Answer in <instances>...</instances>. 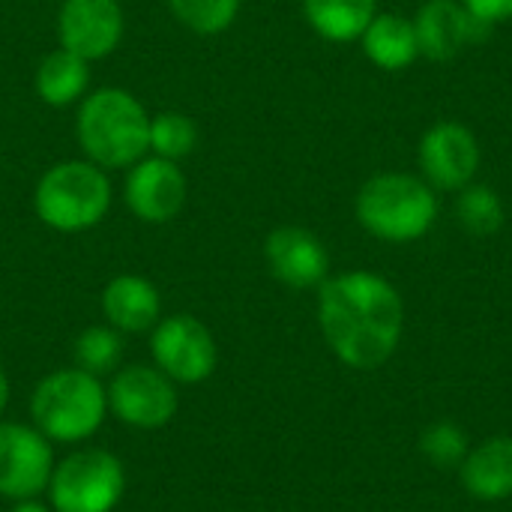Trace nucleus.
I'll return each mask as SVG.
<instances>
[{"label":"nucleus","mask_w":512,"mask_h":512,"mask_svg":"<svg viewBox=\"0 0 512 512\" xmlns=\"http://www.w3.org/2000/svg\"><path fill=\"white\" fill-rule=\"evenodd\" d=\"M420 450L438 468H459L465 462V456H468V441H465V435H462L459 426H453V423H435V426H429L423 432Z\"/></svg>","instance_id":"obj_24"},{"label":"nucleus","mask_w":512,"mask_h":512,"mask_svg":"<svg viewBox=\"0 0 512 512\" xmlns=\"http://www.w3.org/2000/svg\"><path fill=\"white\" fill-rule=\"evenodd\" d=\"M264 258L270 264V273L282 285L297 291L321 288L330 270V255L324 243L300 225H282L270 231L264 243Z\"/></svg>","instance_id":"obj_14"},{"label":"nucleus","mask_w":512,"mask_h":512,"mask_svg":"<svg viewBox=\"0 0 512 512\" xmlns=\"http://www.w3.org/2000/svg\"><path fill=\"white\" fill-rule=\"evenodd\" d=\"M456 216L462 228L471 231L474 237H489V234H498L504 225V204L495 195V189L468 183L465 189H459Z\"/></svg>","instance_id":"obj_23"},{"label":"nucleus","mask_w":512,"mask_h":512,"mask_svg":"<svg viewBox=\"0 0 512 512\" xmlns=\"http://www.w3.org/2000/svg\"><path fill=\"white\" fill-rule=\"evenodd\" d=\"M33 210L39 222L60 234L87 231L111 210V180L90 159H63L39 177Z\"/></svg>","instance_id":"obj_4"},{"label":"nucleus","mask_w":512,"mask_h":512,"mask_svg":"<svg viewBox=\"0 0 512 512\" xmlns=\"http://www.w3.org/2000/svg\"><path fill=\"white\" fill-rule=\"evenodd\" d=\"M6 405H9V381H6V372L0 369V414L6 411Z\"/></svg>","instance_id":"obj_27"},{"label":"nucleus","mask_w":512,"mask_h":512,"mask_svg":"<svg viewBox=\"0 0 512 512\" xmlns=\"http://www.w3.org/2000/svg\"><path fill=\"white\" fill-rule=\"evenodd\" d=\"M318 324L333 354L351 369L384 366L402 339L399 291L378 273L351 270L318 288Z\"/></svg>","instance_id":"obj_1"},{"label":"nucleus","mask_w":512,"mask_h":512,"mask_svg":"<svg viewBox=\"0 0 512 512\" xmlns=\"http://www.w3.org/2000/svg\"><path fill=\"white\" fill-rule=\"evenodd\" d=\"M150 354L156 369L174 384H201L216 372L219 363L213 333L192 315L159 318L150 336Z\"/></svg>","instance_id":"obj_7"},{"label":"nucleus","mask_w":512,"mask_h":512,"mask_svg":"<svg viewBox=\"0 0 512 512\" xmlns=\"http://www.w3.org/2000/svg\"><path fill=\"white\" fill-rule=\"evenodd\" d=\"M54 450L36 426L0 420V498L30 501L48 489Z\"/></svg>","instance_id":"obj_9"},{"label":"nucleus","mask_w":512,"mask_h":512,"mask_svg":"<svg viewBox=\"0 0 512 512\" xmlns=\"http://www.w3.org/2000/svg\"><path fill=\"white\" fill-rule=\"evenodd\" d=\"M462 6L489 27L512 18V0H462Z\"/></svg>","instance_id":"obj_25"},{"label":"nucleus","mask_w":512,"mask_h":512,"mask_svg":"<svg viewBox=\"0 0 512 512\" xmlns=\"http://www.w3.org/2000/svg\"><path fill=\"white\" fill-rule=\"evenodd\" d=\"M75 135L84 159L114 171L132 168L150 153V114L123 87H96L78 102Z\"/></svg>","instance_id":"obj_2"},{"label":"nucleus","mask_w":512,"mask_h":512,"mask_svg":"<svg viewBox=\"0 0 512 512\" xmlns=\"http://www.w3.org/2000/svg\"><path fill=\"white\" fill-rule=\"evenodd\" d=\"M126 489L123 465L114 453L84 447L54 465L48 498L54 512H111Z\"/></svg>","instance_id":"obj_6"},{"label":"nucleus","mask_w":512,"mask_h":512,"mask_svg":"<svg viewBox=\"0 0 512 512\" xmlns=\"http://www.w3.org/2000/svg\"><path fill=\"white\" fill-rule=\"evenodd\" d=\"M9 512H54L51 507H45V504H39L36 498H30V501H15V507Z\"/></svg>","instance_id":"obj_26"},{"label":"nucleus","mask_w":512,"mask_h":512,"mask_svg":"<svg viewBox=\"0 0 512 512\" xmlns=\"http://www.w3.org/2000/svg\"><path fill=\"white\" fill-rule=\"evenodd\" d=\"M378 0H303V15L312 30L330 42L360 39L375 18Z\"/></svg>","instance_id":"obj_19"},{"label":"nucleus","mask_w":512,"mask_h":512,"mask_svg":"<svg viewBox=\"0 0 512 512\" xmlns=\"http://www.w3.org/2000/svg\"><path fill=\"white\" fill-rule=\"evenodd\" d=\"M126 30L120 0H63L57 12L60 48L84 57L87 63L117 51Z\"/></svg>","instance_id":"obj_10"},{"label":"nucleus","mask_w":512,"mask_h":512,"mask_svg":"<svg viewBox=\"0 0 512 512\" xmlns=\"http://www.w3.org/2000/svg\"><path fill=\"white\" fill-rule=\"evenodd\" d=\"M150 156L180 162L198 147V126L183 111H162L150 117Z\"/></svg>","instance_id":"obj_20"},{"label":"nucleus","mask_w":512,"mask_h":512,"mask_svg":"<svg viewBox=\"0 0 512 512\" xmlns=\"http://www.w3.org/2000/svg\"><path fill=\"white\" fill-rule=\"evenodd\" d=\"M102 315L117 333H147L162 318V297L144 276H114L102 291Z\"/></svg>","instance_id":"obj_15"},{"label":"nucleus","mask_w":512,"mask_h":512,"mask_svg":"<svg viewBox=\"0 0 512 512\" xmlns=\"http://www.w3.org/2000/svg\"><path fill=\"white\" fill-rule=\"evenodd\" d=\"M168 9L186 30L198 36H216L237 21L240 0H168Z\"/></svg>","instance_id":"obj_22"},{"label":"nucleus","mask_w":512,"mask_h":512,"mask_svg":"<svg viewBox=\"0 0 512 512\" xmlns=\"http://www.w3.org/2000/svg\"><path fill=\"white\" fill-rule=\"evenodd\" d=\"M90 90V63L66 48L48 51L36 66V93L51 108L78 105Z\"/></svg>","instance_id":"obj_17"},{"label":"nucleus","mask_w":512,"mask_h":512,"mask_svg":"<svg viewBox=\"0 0 512 512\" xmlns=\"http://www.w3.org/2000/svg\"><path fill=\"white\" fill-rule=\"evenodd\" d=\"M75 363L78 369L102 378L108 372H117V363L123 357V339L114 327H102V324H93L87 330H81V336L75 339Z\"/></svg>","instance_id":"obj_21"},{"label":"nucleus","mask_w":512,"mask_h":512,"mask_svg":"<svg viewBox=\"0 0 512 512\" xmlns=\"http://www.w3.org/2000/svg\"><path fill=\"white\" fill-rule=\"evenodd\" d=\"M108 414L105 384L84 369H57L45 375L30 396L36 429L57 444H81L93 438Z\"/></svg>","instance_id":"obj_3"},{"label":"nucleus","mask_w":512,"mask_h":512,"mask_svg":"<svg viewBox=\"0 0 512 512\" xmlns=\"http://www.w3.org/2000/svg\"><path fill=\"white\" fill-rule=\"evenodd\" d=\"M357 219L384 243H414L435 225L438 198L414 174H378L357 192Z\"/></svg>","instance_id":"obj_5"},{"label":"nucleus","mask_w":512,"mask_h":512,"mask_svg":"<svg viewBox=\"0 0 512 512\" xmlns=\"http://www.w3.org/2000/svg\"><path fill=\"white\" fill-rule=\"evenodd\" d=\"M108 390V411L132 429H162L177 414V390L156 366H126L114 372Z\"/></svg>","instance_id":"obj_8"},{"label":"nucleus","mask_w":512,"mask_h":512,"mask_svg":"<svg viewBox=\"0 0 512 512\" xmlns=\"http://www.w3.org/2000/svg\"><path fill=\"white\" fill-rule=\"evenodd\" d=\"M417 159L432 189L459 192L474 180L480 168V144L468 126L456 120H441L423 135Z\"/></svg>","instance_id":"obj_12"},{"label":"nucleus","mask_w":512,"mask_h":512,"mask_svg":"<svg viewBox=\"0 0 512 512\" xmlns=\"http://www.w3.org/2000/svg\"><path fill=\"white\" fill-rule=\"evenodd\" d=\"M459 477L477 501L512 498V438H492L471 450L459 465Z\"/></svg>","instance_id":"obj_16"},{"label":"nucleus","mask_w":512,"mask_h":512,"mask_svg":"<svg viewBox=\"0 0 512 512\" xmlns=\"http://www.w3.org/2000/svg\"><path fill=\"white\" fill-rule=\"evenodd\" d=\"M360 39H363L366 57L387 72L408 69L420 57L414 21L402 15H375Z\"/></svg>","instance_id":"obj_18"},{"label":"nucleus","mask_w":512,"mask_h":512,"mask_svg":"<svg viewBox=\"0 0 512 512\" xmlns=\"http://www.w3.org/2000/svg\"><path fill=\"white\" fill-rule=\"evenodd\" d=\"M414 30L420 54L429 60H453L492 33V27L474 18L462 0H429L414 18Z\"/></svg>","instance_id":"obj_13"},{"label":"nucleus","mask_w":512,"mask_h":512,"mask_svg":"<svg viewBox=\"0 0 512 512\" xmlns=\"http://www.w3.org/2000/svg\"><path fill=\"white\" fill-rule=\"evenodd\" d=\"M126 207L150 225H165L186 207L189 180L180 162H168L159 156H144L132 168H126Z\"/></svg>","instance_id":"obj_11"}]
</instances>
